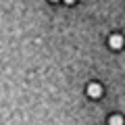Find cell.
<instances>
[{
	"label": "cell",
	"instance_id": "cell-1",
	"mask_svg": "<svg viewBox=\"0 0 125 125\" xmlns=\"http://www.w3.org/2000/svg\"><path fill=\"white\" fill-rule=\"evenodd\" d=\"M108 44H111L113 48H121V46H123V38L121 36H113L111 40H108Z\"/></svg>",
	"mask_w": 125,
	"mask_h": 125
},
{
	"label": "cell",
	"instance_id": "cell-2",
	"mask_svg": "<svg viewBox=\"0 0 125 125\" xmlns=\"http://www.w3.org/2000/svg\"><path fill=\"white\" fill-rule=\"evenodd\" d=\"M88 92H90V96H98V94H100V85L92 83V85H90V90H88Z\"/></svg>",
	"mask_w": 125,
	"mask_h": 125
},
{
	"label": "cell",
	"instance_id": "cell-3",
	"mask_svg": "<svg viewBox=\"0 0 125 125\" xmlns=\"http://www.w3.org/2000/svg\"><path fill=\"white\" fill-rule=\"evenodd\" d=\"M65 2H67V4H73V2H75V0H65Z\"/></svg>",
	"mask_w": 125,
	"mask_h": 125
}]
</instances>
